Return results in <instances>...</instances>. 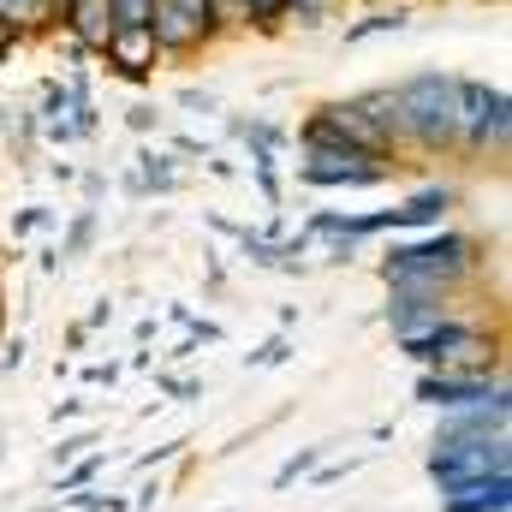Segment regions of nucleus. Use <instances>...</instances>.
<instances>
[{"label":"nucleus","instance_id":"nucleus-1","mask_svg":"<svg viewBox=\"0 0 512 512\" xmlns=\"http://www.w3.org/2000/svg\"><path fill=\"white\" fill-rule=\"evenodd\" d=\"M477 268H483V245L471 233H429L382 256L387 286H417V292H459L465 280H477Z\"/></svg>","mask_w":512,"mask_h":512},{"label":"nucleus","instance_id":"nucleus-2","mask_svg":"<svg viewBox=\"0 0 512 512\" xmlns=\"http://www.w3.org/2000/svg\"><path fill=\"white\" fill-rule=\"evenodd\" d=\"M453 137H459V78L417 72V78L393 84V143L441 155V149H453Z\"/></svg>","mask_w":512,"mask_h":512},{"label":"nucleus","instance_id":"nucleus-3","mask_svg":"<svg viewBox=\"0 0 512 512\" xmlns=\"http://www.w3.org/2000/svg\"><path fill=\"white\" fill-rule=\"evenodd\" d=\"M399 352L423 370H441V376H501V334H489L483 322L471 316H447L411 340H399Z\"/></svg>","mask_w":512,"mask_h":512},{"label":"nucleus","instance_id":"nucleus-4","mask_svg":"<svg viewBox=\"0 0 512 512\" xmlns=\"http://www.w3.org/2000/svg\"><path fill=\"white\" fill-rule=\"evenodd\" d=\"M507 131H512L507 90L459 78V137H453V149H465V155H507Z\"/></svg>","mask_w":512,"mask_h":512},{"label":"nucleus","instance_id":"nucleus-5","mask_svg":"<svg viewBox=\"0 0 512 512\" xmlns=\"http://www.w3.org/2000/svg\"><path fill=\"white\" fill-rule=\"evenodd\" d=\"M149 30H155V48L173 54V60H185V54H197L203 42L221 36L209 0H155L149 6Z\"/></svg>","mask_w":512,"mask_h":512},{"label":"nucleus","instance_id":"nucleus-6","mask_svg":"<svg viewBox=\"0 0 512 512\" xmlns=\"http://www.w3.org/2000/svg\"><path fill=\"white\" fill-rule=\"evenodd\" d=\"M304 143H334V149H358V155L393 161V143H387L352 102H328L322 114H310V120H304Z\"/></svg>","mask_w":512,"mask_h":512},{"label":"nucleus","instance_id":"nucleus-7","mask_svg":"<svg viewBox=\"0 0 512 512\" xmlns=\"http://www.w3.org/2000/svg\"><path fill=\"white\" fill-rule=\"evenodd\" d=\"M495 471H512V441L507 435H495V441H435V453H429V477H435V483L495 477Z\"/></svg>","mask_w":512,"mask_h":512},{"label":"nucleus","instance_id":"nucleus-8","mask_svg":"<svg viewBox=\"0 0 512 512\" xmlns=\"http://www.w3.org/2000/svg\"><path fill=\"white\" fill-rule=\"evenodd\" d=\"M393 173L382 155H358V149H334V143H304V179L310 185H376Z\"/></svg>","mask_w":512,"mask_h":512},{"label":"nucleus","instance_id":"nucleus-9","mask_svg":"<svg viewBox=\"0 0 512 512\" xmlns=\"http://www.w3.org/2000/svg\"><path fill=\"white\" fill-rule=\"evenodd\" d=\"M417 399L435 405V411H465V405L512 399V387H507V370L501 376H441V370H423L417 376Z\"/></svg>","mask_w":512,"mask_h":512},{"label":"nucleus","instance_id":"nucleus-10","mask_svg":"<svg viewBox=\"0 0 512 512\" xmlns=\"http://www.w3.org/2000/svg\"><path fill=\"white\" fill-rule=\"evenodd\" d=\"M447 316H459V292L393 286V298H387V322H393L399 340H411V334H423V328H435V322H447Z\"/></svg>","mask_w":512,"mask_h":512},{"label":"nucleus","instance_id":"nucleus-11","mask_svg":"<svg viewBox=\"0 0 512 512\" xmlns=\"http://www.w3.org/2000/svg\"><path fill=\"white\" fill-rule=\"evenodd\" d=\"M441 507H447V512H507L512 507V471L441 483Z\"/></svg>","mask_w":512,"mask_h":512},{"label":"nucleus","instance_id":"nucleus-12","mask_svg":"<svg viewBox=\"0 0 512 512\" xmlns=\"http://www.w3.org/2000/svg\"><path fill=\"white\" fill-rule=\"evenodd\" d=\"M60 30L84 54H102V42L114 36V6L108 0H60Z\"/></svg>","mask_w":512,"mask_h":512},{"label":"nucleus","instance_id":"nucleus-13","mask_svg":"<svg viewBox=\"0 0 512 512\" xmlns=\"http://www.w3.org/2000/svg\"><path fill=\"white\" fill-rule=\"evenodd\" d=\"M102 60L114 66V72H126V78H143V72H155V60H161V48H155V30L149 24H120L108 42H102Z\"/></svg>","mask_w":512,"mask_h":512},{"label":"nucleus","instance_id":"nucleus-14","mask_svg":"<svg viewBox=\"0 0 512 512\" xmlns=\"http://www.w3.org/2000/svg\"><path fill=\"white\" fill-rule=\"evenodd\" d=\"M60 24V0H0V30L12 36H36Z\"/></svg>","mask_w":512,"mask_h":512},{"label":"nucleus","instance_id":"nucleus-15","mask_svg":"<svg viewBox=\"0 0 512 512\" xmlns=\"http://www.w3.org/2000/svg\"><path fill=\"white\" fill-rule=\"evenodd\" d=\"M447 209H453V191L441 185V191H417V197H411L399 215H405V227H429V221H441Z\"/></svg>","mask_w":512,"mask_h":512},{"label":"nucleus","instance_id":"nucleus-16","mask_svg":"<svg viewBox=\"0 0 512 512\" xmlns=\"http://www.w3.org/2000/svg\"><path fill=\"white\" fill-rule=\"evenodd\" d=\"M286 6H292V0H245V24L274 30V24H286Z\"/></svg>","mask_w":512,"mask_h":512},{"label":"nucleus","instance_id":"nucleus-17","mask_svg":"<svg viewBox=\"0 0 512 512\" xmlns=\"http://www.w3.org/2000/svg\"><path fill=\"white\" fill-rule=\"evenodd\" d=\"M108 6H114V30H120V24H149V6H155V0H108Z\"/></svg>","mask_w":512,"mask_h":512},{"label":"nucleus","instance_id":"nucleus-18","mask_svg":"<svg viewBox=\"0 0 512 512\" xmlns=\"http://www.w3.org/2000/svg\"><path fill=\"white\" fill-rule=\"evenodd\" d=\"M316 459H322V447H304L298 459H286V465H280V477H274V489H292V483H298V471H310Z\"/></svg>","mask_w":512,"mask_h":512},{"label":"nucleus","instance_id":"nucleus-19","mask_svg":"<svg viewBox=\"0 0 512 512\" xmlns=\"http://www.w3.org/2000/svg\"><path fill=\"white\" fill-rule=\"evenodd\" d=\"M387 24H399V12H376V18H364V24H352V30H346V42H364V36H370V30H387Z\"/></svg>","mask_w":512,"mask_h":512},{"label":"nucleus","instance_id":"nucleus-20","mask_svg":"<svg viewBox=\"0 0 512 512\" xmlns=\"http://www.w3.org/2000/svg\"><path fill=\"white\" fill-rule=\"evenodd\" d=\"M280 358H286V340H280V334H274L262 352H251V364H280Z\"/></svg>","mask_w":512,"mask_h":512}]
</instances>
